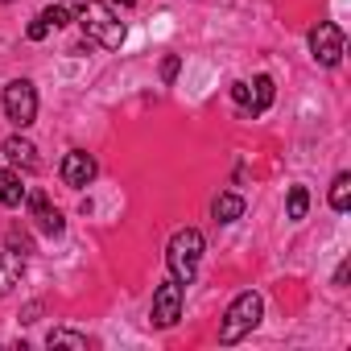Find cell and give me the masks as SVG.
<instances>
[{"label": "cell", "mask_w": 351, "mask_h": 351, "mask_svg": "<svg viewBox=\"0 0 351 351\" xmlns=\"http://www.w3.org/2000/svg\"><path fill=\"white\" fill-rule=\"evenodd\" d=\"M75 25L87 34V42H95L104 50H120L124 38H128L124 21H116V13L104 0H75Z\"/></svg>", "instance_id": "obj_1"}, {"label": "cell", "mask_w": 351, "mask_h": 351, "mask_svg": "<svg viewBox=\"0 0 351 351\" xmlns=\"http://www.w3.org/2000/svg\"><path fill=\"white\" fill-rule=\"evenodd\" d=\"M203 248H207V244H203V232H199V228L173 232V240H169V248H165V269H169V277L182 281V285H191L195 273H199Z\"/></svg>", "instance_id": "obj_2"}, {"label": "cell", "mask_w": 351, "mask_h": 351, "mask_svg": "<svg viewBox=\"0 0 351 351\" xmlns=\"http://www.w3.org/2000/svg\"><path fill=\"white\" fill-rule=\"evenodd\" d=\"M261 318H265V298H261L256 289H244V293L228 306V314H223V322H219V343H223V347L240 343L244 335H252V330L261 326Z\"/></svg>", "instance_id": "obj_3"}, {"label": "cell", "mask_w": 351, "mask_h": 351, "mask_svg": "<svg viewBox=\"0 0 351 351\" xmlns=\"http://www.w3.org/2000/svg\"><path fill=\"white\" fill-rule=\"evenodd\" d=\"M0 104H5L9 124H17V128H29V124L38 120V87H34L29 79L5 83V95H0Z\"/></svg>", "instance_id": "obj_4"}, {"label": "cell", "mask_w": 351, "mask_h": 351, "mask_svg": "<svg viewBox=\"0 0 351 351\" xmlns=\"http://www.w3.org/2000/svg\"><path fill=\"white\" fill-rule=\"evenodd\" d=\"M343 46H347V38H343V29L335 21H318L310 29V54H314L318 66H339L343 62Z\"/></svg>", "instance_id": "obj_5"}, {"label": "cell", "mask_w": 351, "mask_h": 351, "mask_svg": "<svg viewBox=\"0 0 351 351\" xmlns=\"http://www.w3.org/2000/svg\"><path fill=\"white\" fill-rule=\"evenodd\" d=\"M149 318H153V326H161V330H169L173 322L182 318V281L165 277V281L153 289V310H149Z\"/></svg>", "instance_id": "obj_6"}, {"label": "cell", "mask_w": 351, "mask_h": 351, "mask_svg": "<svg viewBox=\"0 0 351 351\" xmlns=\"http://www.w3.org/2000/svg\"><path fill=\"white\" fill-rule=\"evenodd\" d=\"M25 207H29V215H34V223H38V232H42V236L58 240V236L66 232V219H62V211H58V207H50L46 191H25Z\"/></svg>", "instance_id": "obj_7"}, {"label": "cell", "mask_w": 351, "mask_h": 351, "mask_svg": "<svg viewBox=\"0 0 351 351\" xmlns=\"http://www.w3.org/2000/svg\"><path fill=\"white\" fill-rule=\"evenodd\" d=\"M58 173H62V182H66L71 191H83V186H91V182H95L99 165H95V157H91L87 149H71V153L62 157Z\"/></svg>", "instance_id": "obj_8"}, {"label": "cell", "mask_w": 351, "mask_h": 351, "mask_svg": "<svg viewBox=\"0 0 351 351\" xmlns=\"http://www.w3.org/2000/svg\"><path fill=\"white\" fill-rule=\"evenodd\" d=\"M0 153L9 157V165H17V169H25V173H34V169L42 165V161H38L34 141H29V136H21V132H17V136H9L5 145H0Z\"/></svg>", "instance_id": "obj_9"}, {"label": "cell", "mask_w": 351, "mask_h": 351, "mask_svg": "<svg viewBox=\"0 0 351 351\" xmlns=\"http://www.w3.org/2000/svg\"><path fill=\"white\" fill-rule=\"evenodd\" d=\"M21 273H25V252L5 244V248H0V293H9L21 281Z\"/></svg>", "instance_id": "obj_10"}, {"label": "cell", "mask_w": 351, "mask_h": 351, "mask_svg": "<svg viewBox=\"0 0 351 351\" xmlns=\"http://www.w3.org/2000/svg\"><path fill=\"white\" fill-rule=\"evenodd\" d=\"M248 87H252V99H248V112H244V116H265V112L273 108V95H277V83H273L269 75H256V79H252Z\"/></svg>", "instance_id": "obj_11"}, {"label": "cell", "mask_w": 351, "mask_h": 351, "mask_svg": "<svg viewBox=\"0 0 351 351\" xmlns=\"http://www.w3.org/2000/svg\"><path fill=\"white\" fill-rule=\"evenodd\" d=\"M211 215H215V223H236V219L244 215V199H240L236 191H223V195H215Z\"/></svg>", "instance_id": "obj_12"}, {"label": "cell", "mask_w": 351, "mask_h": 351, "mask_svg": "<svg viewBox=\"0 0 351 351\" xmlns=\"http://www.w3.org/2000/svg\"><path fill=\"white\" fill-rule=\"evenodd\" d=\"M25 203V186L17 169H0V207H21Z\"/></svg>", "instance_id": "obj_13"}, {"label": "cell", "mask_w": 351, "mask_h": 351, "mask_svg": "<svg viewBox=\"0 0 351 351\" xmlns=\"http://www.w3.org/2000/svg\"><path fill=\"white\" fill-rule=\"evenodd\" d=\"M330 211H339V215L351 211V173H335V182H330Z\"/></svg>", "instance_id": "obj_14"}, {"label": "cell", "mask_w": 351, "mask_h": 351, "mask_svg": "<svg viewBox=\"0 0 351 351\" xmlns=\"http://www.w3.org/2000/svg\"><path fill=\"white\" fill-rule=\"evenodd\" d=\"M306 211H310V191H306V186H289V195H285V215H289V223H302Z\"/></svg>", "instance_id": "obj_15"}, {"label": "cell", "mask_w": 351, "mask_h": 351, "mask_svg": "<svg viewBox=\"0 0 351 351\" xmlns=\"http://www.w3.org/2000/svg\"><path fill=\"white\" fill-rule=\"evenodd\" d=\"M46 347H71V351H87V335L58 326V330H50V335H46Z\"/></svg>", "instance_id": "obj_16"}, {"label": "cell", "mask_w": 351, "mask_h": 351, "mask_svg": "<svg viewBox=\"0 0 351 351\" xmlns=\"http://www.w3.org/2000/svg\"><path fill=\"white\" fill-rule=\"evenodd\" d=\"M42 21H46L50 29H62V25H75V13H71V9H62V5H50V9L42 13Z\"/></svg>", "instance_id": "obj_17"}, {"label": "cell", "mask_w": 351, "mask_h": 351, "mask_svg": "<svg viewBox=\"0 0 351 351\" xmlns=\"http://www.w3.org/2000/svg\"><path fill=\"white\" fill-rule=\"evenodd\" d=\"M248 99H252V87H248V83H232V104H236L240 112H248Z\"/></svg>", "instance_id": "obj_18"}, {"label": "cell", "mask_w": 351, "mask_h": 351, "mask_svg": "<svg viewBox=\"0 0 351 351\" xmlns=\"http://www.w3.org/2000/svg\"><path fill=\"white\" fill-rule=\"evenodd\" d=\"M178 71H182V58H178V54H169V58L161 62V79H165V83L178 79Z\"/></svg>", "instance_id": "obj_19"}, {"label": "cell", "mask_w": 351, "mask_h": 351, "mask_svg": "<svg viewBox=\"0 0 351 351\" xmlns=\"http://www.w3.org/2000/svg\"><path fill=\"white\" fill-rule=\"evenodd\" d=\"M46 34H50V25H46V21H42V13H38V17L29 21V29H25V38H29V42H42Z\"/></svg>", "instance_id": "obj_20"}, {"label": "cell", "mask_w": 351, "mask_h": 351, "mask_svg": "<svg viewBox=\"0 0 351 351\" xmlns=\"http://www.w3.org/2000/svg\"><path fill=\"white\" fill-rule=\"evenodd\" d=\"M120 5H128V9H132V5H141V0H120Z\"/></svg>", "instance_id": "obj_21"}]
</instances>
